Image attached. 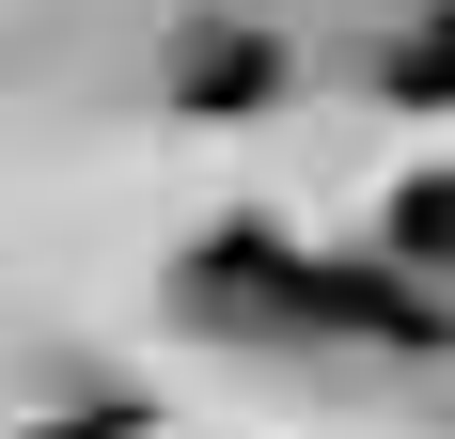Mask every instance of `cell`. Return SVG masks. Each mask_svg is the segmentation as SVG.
I'll return each mask as SVG.
<instances>
[{
    "label": "cell",
    "mask_w": 455,
    "mask_h": 439,
    "mask_svg": "<svg viewBox=\"0 0 455 439\" xmlns=\"http://www.w3.org/2000/svg\"><path fill=\"white\" fill-rule=\"evenodd\" d=\"M377 94H393V110H455V0H440V16H409V32L377 47Z\"/></svg>",
    "instance_id": "7a4b0ae2"
},
{
    "label": "cell",
    "mask_w": 455,
    "mask_h": 439,
    "mask_svg": "<svg viewBox=\"0 0 455 439\" xmlns=\"http://www.w3.org/2000/svg\"><path fill=\"white\" fill-rule=\"evenodd\" d=\"M16 439H141L126 408H63V424H16Z\"/></svg>",
    "instance_id": "277c9868"
},
{
    "label": "cell",
    "mask_w": 455,
    "mask_h": 439,
    "mask_svg": "<svg viewBox=\"0 0 455 439\" xmlns=\"http://www.w3.org/2000/svg\"><path fill=\"white\" fill-rule=\"evenodd\" d=\"M393 267H424V283L455 267V173H409V188H393Z\"/></svg>",
    "instance_id": "3957f363"
},
{
    "label": "cell",
    "mask_w": 455,
    "mask_h": 439,
    "mask_svg": "<svg viewBox=\"0 0 455 439\" xmlns=\"http://www.w3.org/2000/svg\"><path fill=\"white\" fill-rule=\"evenodd\" d=\"M157 94H173L188 126H235V110H283V94H299V47L283 32H188Z\"/></svg>",
    "instance_id": "6da1fadb"
}]
</instances>
